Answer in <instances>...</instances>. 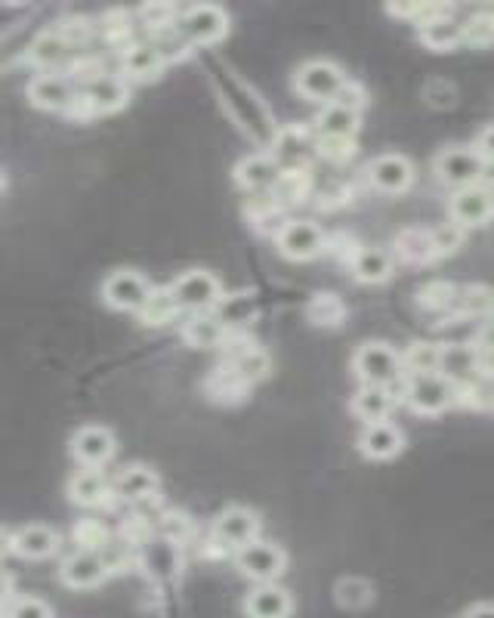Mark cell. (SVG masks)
Wrapping results in <instances>:
<instances>
[{
	"label": "cell",
	"instance_id": "6da1fadb",
	"mask_svg": "<svg viewBox=\"0 0 494 618\" xmlns=\"http://www.w3.org/2000/svg\"><path fill=\"white\" fill-rule=\"evenodd\" d=\"M404 399L418 415H439V411H445V408H451L461 399V387L442 371H435V375H408Z\"/></svg>",
	"mask_w": 494,
	"mask_h": 618
},
{
	"label": "cell",
	"instance_id": "7a4b0ae2",
	"mask_svg": "<svg viewBox=\"0 0 494 618\" xmlns=\"http://www.w3.org/2000/svg\"><path fill=\"white\" fill-rule=\"evenodd\" d=\"M346 81L349 77L344 75V69L337 65V62L330 60H309L303 62L297 69V75H294V91L299 96H306V99H313V103H334L337 99V93L344 91Z\"/></svg>",
	"mask_w": 494,
	"mask_h": 618
},
{
	"label": "cell",
	"instance_id": "3957f363",
	"mask_svg": "<svg viewBox=\"0 0 494 618\" xmlns=\"http://www.w3.org/2000/svg\"><path fill=\"white\" fill-rule=\"evenodd\" d=\"M353 368L359 375L361 384H377V387H390L396 377L402 375V356L387 344V341H365L356 356Z\"/></svg>",
	"mask_w": 494,
	"mask_h": 618
},
{
	"label": "cell",
	"instance_id": "277c9868",
	"mask_svg": "<svg viewBox=\"0 0 494 618\" xmlns=\"http://www.w3.org/2000/svg\"><path fill=\"white\" fill-rule=\"evenodd\" d=\"M235 566H239L241 575L254 578L256 585H266V582H275L278 575L285 573L287 554L278 544L256 538V542L235 551Z\"/></svg>",
	"mask_w": 494,
	"mask_h": 618
},
{
	"label": "cell",
	"instance_id": "5b68a950",
	"mask_svg": "<svg viewBox=\"0 0 494 618\" xmlns=\"http://www.w3.org/2000/svg\"><path fill=\"white\" fill-rule=\"evenodd\" d=\"M482 165L485 158L476 151V146H451L435 155L433 170L442 182H449L454 189H466L480 182Z\"/></svg>",
	"mask_w": 494,
	"mask_h": 618
},
{
	"label": "cell",
	"instance_id": "8992f818",
	"mask_svg": "<svg viewBox=\"0 0 494 618\" xmlns=\"http://www.w3.org/2000/svg\"><path fill=\"white\" fill-rule=\"evenodd\" d=\"M170 291H174V297H177L182 310H189V313H208L210 306L220 303V294H223L220 279L208 270L182 272V275L174 279Z\"/></svg>",
	"mask_w": 494,
	"mask_h": 618
},
{
	"label": "cell",
	"instance_id": "52a82bcc",
	"mask_svg": "<svg viewBox=\"0 0 494 618\" xmlns=\"http://www.w3.org/2000/svg\"><path fill=\"white\" fill-rule=\"evenodd\" d=\"M275 242L291 260H313L315 254L328 251V235L315 220H285Z\"/></svg>",
	"mask_w": 494,
	"mask_h": 618
},
{
	"label": "cell",
	"instance_id": "ba28073f",
	"mask_svg": "<svg viewBox=\"0 0 494 618\" xmlns=\"http://www.w3.org/2000/svg\"><path fill=\"white\" fill-rule=\"evenodd\" d=\"M180 31L189 44H213L229 31V15L217 3H196L182 10Z\"/></svg>",
	"mask_w": 494,
	"mask_h": 618
},
{
	"label": "cell",
	"instance_id": "9c48e42d",
	"mask_svg": "<svg viewBox=\"0 0 494 618\" xmlns=\"http://www.w3.org/2000/svg\"><path fill=\"white\" fill-rule=\"evenodd\" d=\"M151 291L155 287L149 285V279L136 270H115L103 282L105 303L115 306V310H134V313H139L149 303Z\"/></svg>",
	"mask_w": 494,
	"mask_h": 618
},
{
	"label": "cell",
	"instance_id": "30bf717a",
	"mask_svg": "<svg viewBox=\"0 0 494 618\" xmlns=\"http://www.w3.org/2000/svg\"><path fill=\"white\" fill-rule=\"evenodd\" d=\"M449 213L454 223H461L464 229L485 227L492 223L494 217V192H488L485 186H466V189H454V196L449 201Z\"/></svg>",
	"mask_w": 494,
	"mask_h": 618
},
{
	"label": "cell",
	"instance_id": "8fae6325",
	"mask_svg": "<svg viewBox=\"0 0 494 618\" xmlns=\"http://www.w3.org/2000/svg\"><path fill=\"white\" fill-rule=\"evenodd\" d=\"M365 174H368V180H371L375 189L399 196L414 180V165L404 155H399V151H383V155H377V158L368 161Z\"/></svg>",
	"mask_w": 494,
	"mask_h": 618
},
{
	"label": "cell",
	"instance_id": "7c38bea8",
	"mask_svg": "<svg viewBox=\"0 0 494 618\" xmlns=\"http://www.w3.org/2000/svg\"><path fill=\"white\" fill-rule=\"evenodd\" d=\"M213 535L229 547H244V544L256 542L260 535V516L251 507H241V504H229L220 511V516L213 520Z\"/></svg>",
	"mask_w": 494,
	"mask_h": 618
},
{
	"label": "cell",
	"instance_id": "4fadbf2b",
	"mask_svg": "<svg viewBox=\"0 0 494 618\" xmlns=\"http://www.w3.org/2000/svg\"><path fill=\"white\" fill-rule=\"evenodd\" d=\"M72 454L84 468H103L105 461L115 454V437L108 427H99V423H87L75 430L72 437Z\"/></svg>",
	"mask_w": 494,
	"mask_h": 618
},
{
	"label": "cell",
	"instance_id": "5bb4252c",
	"mask_svg": "<svg viewBox=\"0 0 494 618\" xmlns=\"http://www.w3.org/2000/svg\"><path fill=\"white\" fill-rule=\"evenodd\" d=\"M75 87H72V81L65 75H53V72H44V75L31 77L29 84V99L31 106L38 108H46V112H69L72 103H75Z\"/></svg>",
	"mask_w": 494,
	"mask_h": 618
},
{
	"label": "cell",
	"instance_id": "9a60e30c",
	"mask_svg": "<svg viewBox=\"0 0 494 618\" xmlns=\"http://www.w3.org/2000/svg\"><path fill=\"white\" fill-rule=\"evenodd\" d=\"M282 165H278V158L270 155V151H256V155H248V158H241L239 165H235V180L244 186V189H275L278 180H282Z\"/></svg>",
	"mask_w": 494,
	"mask_h": 618
},
{
	"label": "cell",
	"instance_id": "2e32d148",
	"mask_svg": "<svg viewBox=\"0 0 494 618\" xmlns=\"http://www.w3.org/2000/svg\"><path fill=\"white\" fill-rule=\"evenodd\" d=\"M402 446H404V433L399 430V423L375 421L361 427L359 449L368 454V458H375V461L396 458V454L402 452Z\"/></svg>",
	"mask_w": 494,
	"mask_h": 618
},
{
	"label": "cell",
	"instance_id": "e0dca14e",
	"mask_svg": "<svg viewBox=\"0 0 494 618\" xmlns=\"http://www.w3.org/2000/svg\"><path fill=\"white\" fill-rule=\"evenodd\" d=\"M105 573H108V566H105V559L96 551H77V554H72V557L62 563L60 569L62 585L77 590L96 588L105 578Z\"/></svg>",
	"mask_w": 494,
	"mask_h": 618
},
{
	"label": "cell",
	"instance_id": "ac0fdd59",
	"mask_svg": "<svg viewBox=\"0 0 494 618\" xmlns=\"http://www.w3.org/2000/svg\"><path fill=\"white\" fill-rule=\"evenodd\" d=\"M294 609V600L285 588H278L275 582L256 585L248 597H244V612L248 618H287Z\"/></svg>",
	"mask_w": 494,
	"mask_h": 618
},
{
	"label": "cell",
	"instance_id": "d6986e66",
	"mask_svg": "<svg viewBox=\"0 0 494 618\" xmlns=\"http://www.w3.org/2000/svg\"><path fill=\"white\" fill-rule=\"evenodd\" d=\"M442 375L451 377L458 387L470 384L480 375V349L473 344H445L442 347Z\"/></svg>",
	"mask_w": 494,
	"mask_h": 618
},
{
	"label": "cell",
	"instance_id": "ffe728a7",
	"mask_svg": "<svg viewBox=\"0 0 494 618\" xmlns=\"http://www.w3.org/2000/svg\"><path fill=\"white\" fill-rule=\"evenodd\" d=\"M84 96L91 99L93 112H115L127 103V96H130V87H127V81L120 75H96L93 81H87V91Z\"/></svg>",
	"mask_w": 494,
	"mask_h": 618
},
{
	"label": "cell",
	"instance_id": "44dd1931",
	"mask_svg": "<svg viewBox=\"0 0 494 618\" xmlns=\"http://www.w3.org/2000/svg\"><path fill=\"white\" fill-rule=\"evenodd\" d=\"M13 547L19 557L46 559L56 554V547H60V535H56V528L53 526H41V523H34V526H25L15 532Z\"/></svg>",
	"mask_w": 494,
	"mask_h": 618
},
{
	"label": "cell",
	"instance_id": "7402d4cb",
	"mask_svg": "<svg viewBox=\"0 0 494 618\" xmlns=\"http://www.w3.org/2000/svg\"><path fill=\"white\" fill-rule=\"evenodd\" d=\"M356 130H359V112L337 106V103L322 106L315 118V136H325V139H353Z\"/></svg>",
	"mask_w": 494,
	"mask_h": 618
},
{
	"label": "cell",
	"instance_id": "603a6c76",
	"mask_svg": "<svg viewBox=\"0 0 494 618\" xmlns=\"http://www.w3.org/2000/svg\"><path fill=\"white\" fill-rule=\"evenodd\" d=\"M182 337H186L192 347H223L229 332H225V322L220 316L192 313V316L182 322Z\"/></svg>",
	"mask_w": 494,
	"mask_h": 618
},
{
	"label": "cell",
	"instance_id": "cb8c5ba5",
	"mask_svg": "<svg viewBox=\"0 0 494 618\" xmlns=\"http://www.w3.org/2000/svg\"><path fill=\"white\" fill-rule=\"evenodd\" d=\"M353 411L365 423L390 421L392 411V392L390 387H377V384H361V390L353 396Z\"/></svg>",
	"mask_w": 494,
	"mask_h": 618
},
{
	"label": "cell",
	"instance_id": "d4e9b609",
	"mask_svg": "<svg viewBox=\"0 0 494 618\" xmlns=\"http://www.w3.org/2000/svg\"><path fill=\"white\" fill-rule=\"evenodd\" d=\"M165 53L155 44H130L124 50V56H120V69H124L127 77L146 81V77L158 75L165 69Z\"/></svg>",
	"mask_w": 494,
	"mask_h": 618
},
{
	"label": "cell",
	"instance_id": "484cf974",
	"mask_svg": "<svg viewBox=\"0 0 494 618\" xmlns=\"http://www.w3.org/2000/svg\"><path fill=\"white\" fill-rule=\"evenodd\" d=\"M349 270L359 282L377 285L392 275V254L383 248H359V254L349 260Z\"/></svg>",
	"mask_w": 494,
	"mask_h": 618
},
{
	"label": "cell",
	"instance_id": "4316f807",
	"mask_svg": "<svg viewBox=\"0 0 494 618\" xmlns=\"http://www.w3.org/2000/svg\"><path fill=\"white\" fill-rule=\"evenodd\" d=\"M158 473L146 464H130V468H124L118 473V480H115V492L120 497H127V501H143V497H151L158 492Z\"/></svg>",
	"mask_w": 494,
	"mask_h": 618
},
{
	"label": "cell",
	"instance_id": "83f0119b",
	"mask_svg": "<svg viewBox=\"0 0 494 618\" xmlns=\"http://www.w3.org/2000/svg\"><path fill=\"white\" fill-rule=\"evenodd\" d=\"M396 254L402 256L404 263H430L435 260V248H433V232L420 227H408L396 235Z\"/></svg>",
	"mask_w": 494,
	"mask_h": 618
},
{
	"label": "cell",
	"instance_id": "f1b7e54d",
	"mask_svg": "<svg viewBox=\"0 0 494 618\" xmlns=\"http://www.w3.org/2000/svg\"><path fill=\"white\" fill-rule=\"evenodd\" d=\"M69 53H72V44H69V38H65L60 29L38 34L34 44L29 46V60L34 62V65H41V69L60 65V62L69 60Z\"/></svg>",
	"mask_w": 494,
	"mask_h": 618
},
{
	"label": "cell",
	"instance_id": "f546056e",
	"mask_svg": "<svg viewBox=\"0 0 494 618\" xmlns=\"http://www.w3.org/2000/svg\"><path fill=\"white\" fill-rule=\"evenodd\" d=\"M69 495H72V501H77V504H84V507L99 504V501L108 495V483H105L103 470L99 468L77 470L75 476H72V483H69Z\"/></svg>",
	"mask_w": 494,
	"mask_h": 618
},
{
	"label": "cell",
	"instance_id": "4dcf8cb0",
	"mask_svg": "<svg viewBox=\"0 0 494 618\" xmlns=\"http://www.w3.org/2000/svg\"><path fill=\"white\" fill-rule=\"evenodd\" d=\"M402 365L408 368V375H435L442 371V347L418 341L402 353Z\"/></svg>",
	"mask_w": 494,
	"mask_h": 618
},
{
	"label": "cell",
	"instance_id": "1f68e13d",
	"mask_svg": "<svg viewBox=\"0 0 494 618\" xmlns=\"http://www.w3.org/2000/svg\"><path fill=\"white\" fill-rule=\"evenodd\" d=\"M418 31L420 41L430 50H454L458 44H464V22H454V19H442V22L423 25Z\"/></svg>",
	"mask_w": 494,
	"mask_h": 618
},
{
	"label": "cell",
	"instance_id": "d6a6232c",
	"mask_svg": "<svg viewBox=\"0 0 494 618\" xmlns=\"http://www.w3.org/2000/svg\"><path fill=\"white\" fill-rule=\"evenodd\" d=\"M182 306L177 303V297H174V291L170 287H155L151 291L149 303L139 310V318L146 322V325H165V322H170V318L180 313Z\"/></svg>",
	"mask_w": 494,
	"mask_h": 618
},
{
	"label": "cell",
	"instance_id": "836d02e7",
	"mask_svg": "<svg viewBox=\"0 0 494 618\" xmlns=\"http://www.w3.org/2000/svg\"><path fill=\"white\" fill-rule=\"evenodd\" d=\"M306 316L313 325H322V328H334L346 318V306L337 294H315L309 306H306Z\"/></svg>",
	"mask_w": 494,
	"mask_h": 618
},
{
	"label": "cell",
	"instance_id": "e575fe53",
	"mask_svg": "<svg viewBox=\"0 0 494 618\" xmlns=\"http://www.w3.org/2000/svg\"><path fill=\"white\" fill-rule=\"evenodd\" d=\"M464 44H470V46H492L494 44V13L492 10H485V13H476L466 19Z\"/></svg>",
	"mask_w": 494,
	"mask_h": 618
},
{
	"label": "cell",
	"instance_id": "d590c367",
	"mask_svg": "<svg viewBox=\"0 0 494 618\" xmlns=\"http://www.w3.org/2000/svg\"><path fill=\"white\" fill-rule=\"evenodd\" d=\"M229 363H232V368H235L244 380H256V377H263L266 371H270V359H266V353H263L260 347H254V344L244 349V353H239L235 359H229Z\"/></svg>",
	"mask_w": 494,
	"mask_h": 618
},
{
	"label": "cell",
	"instance_id": "8d00e7d4",
	"mask_svg": "<svg viewBox=\"0 0 494 618\" xmlns=\"http://www.w3.org/2000/svg\"><path fill=\"white\" fill-rule=\"evenodd\" d=\"M430 232H433L435 256L454 254V251L464 244V235H466V229L461 227V223H454V220H449V223H439V227H433Z\"/></svg>",
	"mask_w": 494,
	"mask_h": 618
},
{
	"label": "cell",
	"instance_id": "74e56055",
	"mask_svg": "<svg viewBox=\"0 0 494 618\" xmlns=\"http://www.w3.org/2000/svg\"><path fill=\"white\" fill-rule=\"evenodd\" d=\"M458 301V287L449 282H430L418 291V303L423 310H445Z\"/></svg>",
	"mask_w": 494,
	"mask_h": 618
},
{
	"label": "cell",
	"instance_id": "f35d334b",
	"mask_svg": "<svg viewBox=\"0 0 494 618\" xmlns=\"http://www.w3.org/2000/svg\"><path fill=\"white\" fill-rule=\"evenodd\" d=\"M139 15H143V22H146L151 31H170L180 25L177 10H174L170 3H146V7L139 10Z\"/></svg>",
	"mask_w": 494,
	"mask_h": 618
},
{
	"label": "cell",
	"instance_id": "ab89813d",
	"mask_svg": "<svg viewBox=\"0 0 494 618\" xmlns=\"http://www.w3.org/2000/svg\"><path fill=\"white\" fill-rule=\"evenodd\" d=\"M337 604L353 606V609L371 604V585H368V582H359V578H344V582L337 585Z\"/></svg>",
	"mask_w": 494,
	"mask_h": 618
},
{
	"label": "cell",
	"instance_id": "60d3db41",
	"mask_svg": "<svg viewBox=\"0 0 494 618\" xmlns=\"http://www.w3.org/2000/svg\"><path fill=\"white\" fill-rule=\"evenodd\" d=\"M306 189H309V180H306L303 170H285L272 192H275V198H285V201H299L306 196Z\"/></svg>",
	"mask_w": 494,
	"mask_h": 618
},
{
	"label": "cell",
	"instance_id": "b9f144b4",
	"mask_svg": "<svg viewBox=\"0 0 494 618\" xmlns=\"http://www.w3.org/2000/svg\"><path fill=\"white\" fill-rule=\"evenodd\" d=\"M7 618H50V606L38 597H19L10 609Z\"/></svg>",
	"mask_w": 494,
	"mask_h": 618
},
{
	"label": "cell",
	"instance_id": "7bdbcfd3",
	"mask_svg": "<svg viewBox=\"0 0 494 618\" xmlns=\"http://www.w3.org/2000/svg\"><path fill=\"white\" fill-rule=\"evenodd\" d=\"M315 149L322 151L325 158H334V161H344L353 155V139H325V136H315Z\"/></svg>",
	"mask_w": 494,
	"mask_h": 618
},
{
	"label": "cell",
	"instance_id": "ee69618b",
	"mask_svg": "<svg viewBox=\"0 0 494 618\" xmlns=\"http://www.w3.org/2000/svg\"><path fill=\"white\" fill-rule=\"evenodd\" d=\"M365 91H361V84H356V81H346V87L340 93H337V106H346L353 108V112H361V106H365Z\"/></svg>",
	"mask_w": 494,
	"mask_h": 618
},
{
	"label": "cell",
	"instance_id": "f6af8a7d",
	"mask_svg": "<svg viewBox=\"0 0 494 618\" xmlns=\"http://www.w3.org/2000/svg\"><path fill=\"white\" fill-rule=\"evenodd\" d=\"M77 538H81V544H87L84 551H93L96 544L105 542V532H103V526H96V523H81V528H77Z\"/></svg>",
	"mask_w": 494,
	"mask_h": 618
},
{
	"label": "cell",
	"instance_id": "bcb514c9",
	"mask_svg": "<svg viewBox=\"0 0 494 618\" xmlns=\"http://www.w3.org/2000/svg\"><path fill=\"white\" fill-rule=\"evenodd\" d=\"M476 151H480L485 161H494V124H488V127H482L480 136H476Z\"/></svg>",
	"mask_w": 494,
	"mask_h": 618
},
{
	"label": "cell",
	"instance_id": "7dc6e473",
	"mask_svg": "<svg viewBox=\"0 0 494 618\" xmlns=\"http://www.w3.org/2000/svg\"><path fill=\"white\" fill-rule=\"evenodd\" d=\"M165 532L170 535V538H182V535L189 532V523H186V516H182V513H167Z\"/></svg>",
	"mask_w": 494,
	"mask_h": 618
},
{
	"label": "cell",
	"instance_id": "c3c4849f",
	"mask_svg": "<svg viewBox=\"0 0 494 618\" xmlns=\"http://www.w3.org/2000/svg\"><path fill=\"white\" fill-rule=\"evenodd\" d=\"M473 347L480 349V353H494V322H485L476 334V341H473Z\"/></svg>",
	"mask_w": 494,
	"mask_h": 618
},
{
	"label": "cell",
	"instance_id": "681fc988",
	"mask_svg": "<svg viewBox=\"0 0 494 618\" xmlns=\"http://www.w3.org/2000/svg\"><path fill=\"white\" fill-rule=\"evenodd\" d=\"M464 618H494V604L470 606V609L464 612Z\"/></svg>",
	"mask_w": 494,
	"mask_h": 618
},
{
	"label": "cell",
	"instance_id": "f907efd6",
	"mask_svg": "<svg viewBox=\"0 0 494 618\" xmlns=\"http://www.w3.org/2000/svg\"><path fill=\"white\" fill-rule=\"evenodd\" d=\"M480 186H485L488 192H494V161H485V165H482Z\"/></svg>",
	"mask_w": 494,
	"mask_h": 618
},
{
	"label": "cell",
	"instance_id": "816d5d0a",
	"mask_svg": "<svg viewBox=\"0 0 494 618\" xmlns=\"http://www.w3.org/2000/svg\"><path fill=\"white\" fill-rule=\"evenodd\" d=\"M480 375L494 377V353H480Z\"/></svg>",
	"mask_w": 494,
	"mask_h": 618
},
{
	"label": "cell",
	"instance_id": "f5cc1de1",
	"mask_svg": "<svg viewBox=\"0 0 494 618\" xmlns=\"http://www.w3.org/2000/svg\"><path fill=\"white\" fill-rule=\"evenodd\" d=\"M488 408H492V411H494V390L488 392Z\"/></svg>",
	"mask_w": 494,
	"mask_h": 618
}]
</instances>
